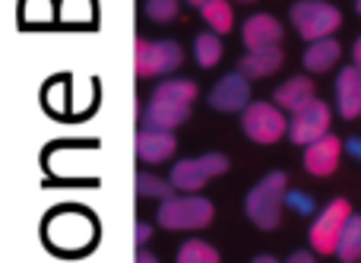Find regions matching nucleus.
<instances>
[{
  "instance_id": "1",
  "label": "nucleus",
  "mask_w": 361,
  "mask_h": 263,
  "mask_svg": "<svg viewBox=\"0 0 361 263\" xmlns=\"http://www.w3.org/2000/svg\"><path fill=\"white\" fill-rule=\"evenodd\" d=\"M286 188H288V178L282 175V171H273V175H267L247 194V200H244V213H247V219L254 222L257 228L269 232V228L279 226L282 203H286V197H288Z\"/></svg>"
},
{
  "instance_id": "2",
  "label": "nucleus",
  "mask_w": 361,
  "mask_h": 263,
  "mask_svg": "<svg viewBox=\"0 0 361 263\" xmlns=\"http://www.w3.org/2000/svg\"><path fill=\"white\" fill-rule=\"evenodd\" d=\"M212 216H216V209L203 197H169V200H162L156 219L162 228L175 232V228H206Z\"/></svg>"
},
{
  "instance_id": "3",
  "label": "nucleus",
  "mask_w": 361,
  "mask_h": 263,
  "mask_svg": "<svg viewBox=\"0 0 361 263\" xmlns=\"http://www.w3.org/2000/svg\"><path fill=\"white\" fill-rule=\"evenodd\" d=\"M292 23L301 32V38L320 42V38H330V32L339 29L343 16H339L336 6L324 4V0H301L292 6Z\"/></svg>"
},
{
  "instance_id": "4",
  "label": "nucleus",
  "mask_w": 361,
  "mask_h": 263,
  "mask_svg": "<svg viewBox=\"0 0 361 263\" xmlns=\"http://www.w3.org/2000/svg\"><path fill=\"white\" fill-rule=\"evenodd\" d=\"M133 61H137V76H156L169 73L184 63V51L178 42H146L137 38L133 42Z\"/></svg>"
},
{
  "instance_id": "5",
  "label": "nucleus",
  "mask_w": 361,
  "mask_h": 263,
  "mask_svg": "<svg viewBox=\"0 0 361 263\" xmlns=\"http://www.w3.org/2000/svg\"><path fill=\"white\" fill-rule=\"evenodd\" d=\"M352 219L349 200H333L311 226V245L317 254H333L339 247V238L345 232V222Z\"/></svg>"
},
{
  "instance_id": "6",
  "label": "nucleus",
  "mask_w": 361,
  "mask_h": 263,
  "mask_svg": "<svg viewBox=\"0 0 361 263\" xmlns=\"http://www.w3.org/2000/svg\"><path fill=\"white\" fill-rule=\"evenodd\" d=\"M228 171V159L219 156V152H209V156H200V159H184L171 169V184L178 190H200L209 178L222 175Z\"/></svg>"
},
{
  "instance_id": "7",
  "label": "nucleus",
  "mask_w": 361,
  "mask_h": 263,
  "mask_svg": "<svg viewBox=\"0 0 361 263\" xmlns=\"http://www.w3.org/2000/svg\"><path fill=\"white\" fill-rule=\"evenodd\" d=\"M241 127L254 143H276L286 133V118L279 114V108L267 105V102H254L244 108Z\"/></svg>"
},
{
  "instance_id": "8",
  "label": "nucleus",
  "mask_w": 361,
  "mask_h": 263,
  "mask_svg": "<svg viewBox=\"0 0 361 263\" xmlns=\"http://www.w3.org/2000/svg\"><path fill=\"white\" fill-rule=\"evenodd\" d=\"M326 130H330V108L317 99H314L311 105H305L301 111H295L292 124H288L292 143H298V146L317 143V140L326 137Z\"/></svg>"
},
{
  "instance_id": "9",
  "label": "nucleus",
  "mask_w": 361,
  "mask_h": 263,
  "mask_svg": "<svg viewBox=\"0 0 361 263\" xmlns=\"http://www.w3.org/2000/svg\"><path fill=\"white\" fill-rule=\"evenodd\" d=\"M247 99H250V86L244 73L222 76L209 92V105L216 111H241V108H247Z\"/></svg>"
},
{
  "instance_id": "10",
  "label": "nucleus",
  "mask_w": 361,
  "mask_h": 263,
  "mask_svg": "<svg viewBox=\"0 0 361 263\" xmlns=\"http://www.w3.org/2000/svg\"><path fill=\"white\" fill-rule=\"evenodd\" d=\"M339 156H343V143H339L333 133H326L324 140H317V143L307 146L305 169L311 171V175H317V178H326V175H333V171H336Z\"/></svg>"
},
{
  "instance_id": "11",
  "label": "nucleus",
  "mask_w": 361,
  "mask_h": 263,
  "mask_svg": "<svg viewBox=\"0 0 361 263\" xmlns=\"http://www.w3.org/2000/svg\"><path fill=\"white\" fill-rule=\"evenodd\" d=\"M187 118H190V105H178V102L152 99L143 108V127H149V130H175Z\"/></svg>"
},
{
  "instance_id": "12",
  "label": "nucleus",
  "mask_w": 361,
  "mask_h": 263,
  "mask_svg": "<svg viewBox=\"0 0 361 263\" xmlns=\"http://www.w3.org/2000/svg\"><path fill=\"white\" fill-rule=\"evenodd\" d=\"M282 42V25L276 23L269 13H260V16H250L244 23V44L250 51H263V48H276Z\"/></svg>"
},
{
  "instance_id": "13",
  "label": "nucleus",
  "mask_w": 361,
  "mask_h": 263,
  "mask_svg": "<svg viewBox=\"0 0 361 263\" xmlns=\"http://www.w3.org/2000/svg\"><path fill=\"white\" fill-rule=\"evenodd\" d=\"M175 152V137H171L169 130H149V127H143V130L137 133V156L140 162H165V159Z\"/></svg>"
},
{
  "instance_id": "14",
  "label": "nucleus",
  "mask_w": 361,
  "mask_h": 263,
  "mask_svg": "<svg viewBox=\"0 0 361 263\" xmlns=\"http://www.w3.org/2000/svg\"><path fill=\"white\" fill-rule=\"evenodd\" d=\"M336 92H339V114L345 121L358 118L361 114V70L358 67H345L339 73Z\"/></svg>"
},
{
  "instance_id": "15",
  "label": "nucleus",
  "mask_w": 361,
  "mask_h": 263,
  "mask_svg": "<svg viewBox=\"0 0 361 263\" xmlns=\"http://www.w3.org/2000/svg\"><path fill=\"white\" fill-rule=\"evenodd\" d=\"M282 67V48H263V51H250V54L241 57L238 70H241L247 80H257V76H269L273 70Z\"/></svg>"
},
{
  "instance_id": "16",
  "label": "nucleus",
  "mask_w": 361,
  "mask_h": 263,
  "mask_svg": "<svg viewBox=\"0 0 361 263\" xmlns=\"http://www.w3.org/2000/svg\"><path fill=\"white\" fill-rule=\"evenodd\" d=\"M276 102H279V108L301 111L305 105H311L314 102V82L305 80V76H295V80L282 82V86L276 89Z\"/></svg>"
},
{
  "instance_id": "17",
  "label": "nucleus",
  "mask_w": 361,
  "mask_h": 263,
  "mask_svg": "<svg viewBox=\"0 0 361 263\" xmlns=\"http://www.w3.org/2000/svg\"><path fill=\"white\" fill-rule=\"evenodd\" d=\"M339 54H343L339 42H333V38H320V42H314L311 48L305 51V67L314 70V73H324V70H330L333 63L339 61Z\"/></svg>"
},
{
  "instance_id": "18",
  "label": "nucleus",
  "mask_w": 361,
  "mask_h": 263,
  "mask_svg": "<svg viewBox=\"0 0 361 263\" xmlns=\"http://www.w3.org/2000/svg\"><path fill=\"white\" fill-rule=\"evenodd\" d=\"M336 257L343 263L361 260V216H352V219L345 222V232H343V238H339Z\"/></svg>"
},
{
  "instance_id": "19",
  "label": "nucleus",
  "mask_w": 361,
  "mask_h": 263,
  "mask_svg": "<svg viewBox=\"0 0 361 263\" xmlns=\"http://www.w3.org/2000/svg\"><path fill=\"white\" fill-rule=\"evenodd\" d=\"M156 99L162 102H178V105H190L197 99V86L190 80H169L156 89Z\"/></svg>"
},
{
  "instance_id": "20",
  "label": "nucleus",
  "mask_w": 361,
  "mask_h": 263,
  "mask_svg": "<svg viewBox=\"0 0 361 263\" xmlns=\"http://www.w3.org/2000/svg\"><path fill=\"white\" fill-rule=\"evenodd\" d=\"M193 54H197L200 67H216L219 57H222V42L216 35H197L193 42Z\"/></svg>"
},
{
  "instance_id": "21",
  "label": "nucleus",
  "mask_w": 361,
  "mask_h": 263,
  "mask_svg": "<svg viewBox=\"0 0 361 263\" xmlns=\"http://www.w3.org/2000/svg\"><path fill=\"white\" fill-rule=\"evenodd\" d=\"M203 19H206V23H209L216 32H228L231 23H235L228 0H209V4L203 6Z\"/></svg>"
},
{
  "instance_id": "22",
  "label": "nucleus",
  "mask_w": 361,
  "mask_h": 263,
  "mask_svg": "<svg viewBox=\"0 0 361 263\" xmlns=\"http://www.w3.org/2000/svg\"><path fill=\"white\" fill-rule=\"evenodd\" d=\"M178 263H219V251L206 241H187L178 251Z\"/></svg>"
},
{
  "instance_id": "23",
  "label": "nucleus",
  "mask_w": 361,
  "mask_h": 263,
  "mask_svg": "<svg viewBox=\"0 0 361 263\" xmlns=\"http://www.w3.org/2000/svg\"><path fill=\"white\" fill-rule=\"evenodd\" d=\"M171 188H175V184H171V181H159L156 175H146V171H140V175H137L140 197H159V200H169Z\"/></svg>"
},
{
  "instance_id": "24",
  "label": "nucleus",
  "mask_w": 361,
  "mask_h": 263,
  "mask_svg": "<svg viewBox=\"0 0 361 263\" xmlns=\"http://www.w3.org/2000/svg\"><path fill=\"white\" fill-rule=\"evenodd\" d=\"M146 16L156 23H169L178 16V0H146Z\"/></svg>"
},
{
  "instance_id": "25",
  "label": "nucleus",
  "mask_w": 361,
  "mask_h": 263,
  "mask_svg": "<svg viewBox=\"0 0 361 263\" xmlns=\"http://www.w3.org/2000/svg\"><path fill=\"white\" fill-rule=\"evenodd\" d=\"M286 200L292 203L298 213H311V209H314V200H311V197H305V194H288Z\"/></svg>"
},
{
  "instance_id": "26",
  "label": "nucleus",
  "mask_w": 361,
  "mask_h": 263,
  "mask_svg": "<svg viewBox=\"0 0 361 263\" xmlns=\"http://www.w3.org/2000/svg\"><path fill=\"white\" fill-rule=\"evenodd\" d=\"M345 149L352 152V159H358V162H361V137H352L349 143H345Z\"/></svg>"
},
{
  "instance_id": "27",
  "label": "nucleus",
  "mask_w": 361,
  "mask_h": 263,
  "mask_svg": "<svg viewBox=\"0 0 361 263\" xmlns=\"http://www.w3.org/2000/svg\"><path fill=\"white\" fill-rule=\"evenodd\" d=\"M146 241H149V226H146V222H140V226H137V245L143 247Z\"/></svg>"
},
{
  "instance_id": "28",
  "label": "nucleus",
  "mask_w": 361,
  "mask_h": 263,
  "mask_svg": "<svg viewBox=\"0 0 361 263\" xmlns=\"http://www.w3.org/2000/svg\"><path fill=\"white\" fill-rule=\"evenodd\" d=\"M288 263H317V260H314L307 251H298V254H292V257H288Z\"/></svg>"
},
{
  "instance_id": "29",
  "label": "nucleus",
  "mask_w": 361,
  "mask_h": 263,
  "mask_svg": "<svg viewBox=\"0 0 361 263\" xmlns=\"http://www.w3.org/2000/svg\"><path fill=\"white\" fill-rule=\"evenodd\" d=\"M137 263H159V260L152 257L149 251H143V247H140V251H137Z\"/></svg>"
},
{
  "instance_id": "30",
  "label": "nucleus",
  "mask_w": 361,
  "mask_h": 263,
  "mask_svg": "<svg viewBox=\"0 0 361 263\" xmlns=\"http://www.w3.org/2000/svg\"><path fill=\"white\" fill-rule=\"evenodd\" d=\"M355 67L361 70V38H358V42H355Z\"/></svg>"
},
{
  "instance_id": "31",
  "label": "nucleus",
  "mask_w": 361,
  "mask_h": 263,
  "mask_svg": "<svg viewBox=\"0 0 361 263\" xmlns=\"http://www.w3.org/2000/svg\"><path fill=\"white\" fill-rule=\"evenodd\" d=\"M254 263H279V260H273V257H267V254H263V257H257Z\"/></svg>"
},
{
  "instance_id": "32",
  "label": "nucleus",
  "mask_w": 361,
  "mask_h": 263,
  "mask_svg": "<svg viewBox=\"0 0 361 263\" xmlns=\"http://www.w3.org/2000/svg\"><path fill=\"white\" fill-rule=\"evenodd\" d=\"M187 4H193V6H206L209 0H187Z\"/></svg>"
},
{
  "instance_id": "33",
  "label": "nucleus",
  "mask_w": 361,
  "mask_h": 263,
  "mask_svg": "<svg viewBox=\"0 0 361 263\" xmlns=\"http://www.w3.org/2000/svg\"><path fill=\"white\" fill-rule=\"evenodd\" d=\"M355 10H358V13H361V0H358V4H355Z\"/></svg>"
},
{
  "instance_id": "34",
  "label": "nucleus",
  "mask_w": 361,
  "mask_h": 263,
  "mask_svg": "<svg viewBox=\"0 0 361 263\" xmlns=\"http://www.w3.org/2000/svg\"><path fill=\"white\" fill-rule=\"evenodd\" d=\"M241 4H247V0H241Z\"/></svg>"
}]
</instances>
